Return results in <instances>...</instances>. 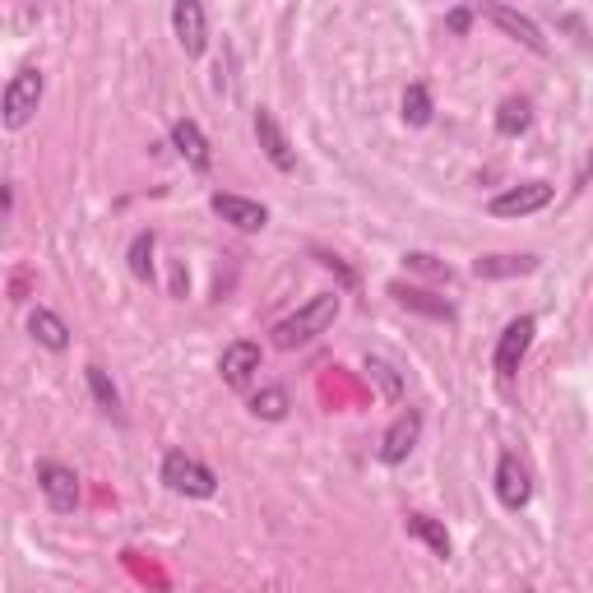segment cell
Wrapping results in <instances>:
<instances>
[{
    "label": "cell",
    "mask_w": 593,
    "mask_h": 593,
    "mask_svg": "<svg viewBox=\"0 0 593 593\" xmlns=\"http://www.w3.org/2000/svg\"><path fill=\"white\" fill-rule=\"evenodd\" d=\"M496 496H501L505 510L529 505L533 482H529V468L519 464V455H501V464H496Z\"/></svg>",
    "instance_id": "11"
},
{
    "label": "cell",
    "mask_w": 593,
    "mask_h": 593,
    "mask_svg": "<svg viewBox=\"0 0 593 593\" xmlns=\"http://www.w3.org/2000/svg\"><path fill=\"white\" fill-rule=\"evenodd\" d=\"M153 246H158L153 232H139V237L130 241V274H135L139 283H153Z\"/></svg>",
    "instance_id": "23"
},
{
    "label": "cell",
    "mask_w": 593,
    "mask_h": 593,
    "mask_svg": "<svg viewBox=\"0 0 593 593\" xmlns=\"http://www.w3.org/2000/svg\"><path fill=\"white\" fill-rule=\"evenodd\" d=\"M172 28H177V42H181L186 56H204L209 24H204V5H200V0H177V5H172Z\"/></svg>",
    "instance_id": "10"
},
{
    "label": "cell",
    "mask_w": 593,
    "mask_h": 593,
    "mask_svg": "<svg viewBox=\"0 0 593 593\" xmlns=\"http://www.w3.org/2000/svg\"><path fill=\"white\" fill-rule=\"evenodd\" d=\"M366 376L376 380V390L385 404H404V376H399L385 357H366Z\"/></svg>",
    "instance_id": "20"
},
{
    "label": "cell",
    "mask_w": 593,
    "mask_h": 593,
    "mask_svg": "<svg viewBox=\"0 0 593 593\" xmlns=\"http://www.w3.org/2000/svg\"><path fill=\"white\" fill-rule=\"evenodd\" d=\"M538 269V255H478L473 278H524Z\"/></svg>",
    "instance_id": "16"
},
{
    "label": "cell",
    "mask_w": 593,
    "mask_h": 593,
    "mask_svg": "<svg viewBox=\"0 0 593 593\" xmlns=\"http://www.w3.org/2000/svg\"><path fill=\"white\" fill-rule=\"evenodd\" d=\"M487 19H492L496 28H501L505 38H515V42H524L529 51H538V56H547V38L538 33V24H533L529 14H519V10H510V5H487Z\"/></svg>",
    "instance_id": "13"
},
{
    "label": "cell",
    "mask_w": 593,
    "mask_h": 593,
    "mask_svg": "<svg viewBox=\"0 0 593 593\" xmlns=\"http://www.w3.org/2000/svg\"><path fill=\"white\" fill-rule=\"evenodd\" d=\"M288 408H292V399H288V390H283V385H269V390H260L251 399V413L260 417V422H283V417H288Z\"/></svg>",
    "instance_id": "22"
},
{
    "label": "cell",
    "mask_w": 593,
    "mask_h": 593,
    "mask_svg": "<svg viewBox=\"0 0 593 593\" xmlns=\"http://www.w3.org/2000/svg\"><path fill=\"white\" fill-rule=\"evenodd\" d=\"M445 24H450V33H459V38H464L468 24H473V10H464V5H459V10L445 14Z\"/></svg>",
    "instance_id": "26"
},
{
    "label": "cell",
    "mask_w": 593,
    "mask_h": 593,
    "mask_svg": "<svg viewBox=\"0 0 593 593\" xmlns=\"http://www.w3.org/2000/svg\"><path fill=\"white\" fill-rule=\"evenodd\" d=\"M524 593H538V589H524Z\"/></svg>",
    "instance_id": "27"
},
{
    "label": "cell",
    "mask_w": 593,
    "mask_h": 593,
    "mask_svg": "<svg viewBox=\"0 0 593 593\" xmlns=\"http://www.w3.org/2000/svg\"><path fill=\"white\" fill-rule=\"evenodd\" d=\"M28 334H33V343L47 348V353H65V348H70V325H65L56 311H47V306H38V311L28 316Z\"/></svg>",
    "instance_id": "15"
},
{
    "label": "cell",
    "mask_w": 593,
    "mask_h": 593,
    "mask_svg": "<svg viewBox=\"0 0 593 593\" xmlns=\"http://www.w3.org/2000/svg\"><path fill=\"white\" fill-rule=\"evenodd\" d=\"M390 297H394L399 306H408V311H417V316L455 320V306L445 302V297H431V292H422V288H404V283H390Z\"/></svg>",
    "instance_id": "17"
},
{
    "label": "cell",
    "mask_w": 593,
    "mask_h": 593,
    "mask_svg": "<svg viewBox=\"0 0 593 593\" xmlns=\"http://www.w3.org/2000/svg\"><path fill=\"white\" fill-rule=\"evenodd\" d=\"M404 529H408V538H417V543H427L431 547V556H441V561H450V533H445V524L441 519H431V515H404Z\"/></svg>",
    "instance_id": "18"
},
{
    "label": "cell",
    "mask_w": 593,
    "mask_h": 593,
    "mask_svg": "<svg viewBox=\"0 0 593 593\" xmlns=\"http://www.w3.org/2000/svg\"><path fill=\"white\" fill-rule=\"evenodd\" d=\"M163 487L177 496H190V501H209V496L218 492V478L209 464L190 459L186 450H172V455L163 459Z\"/></svg>",
    "instance_id": "2"
},
{
    "label": "cell",
    "mask_w": 593,
    "mask_h": 593,
    "mask_svg": "<svg viewBox=\"0 0 593 593\" xmlns=\"http://www.w3.org/2000/svg\"><path fill=\"white\" fill-rule=\"evenodd\" d=\"M404 265H408V269H417V274H431V278H450V269L436 265V255H427V251H408V255H404Z\"/></svg>",
    "instance_id": "25"
},
{
    "label": "cell",
    "mask_w": 593,
    "mask_h": 593,
    "mask_svg": "<svg viewBox=\"0 0 593 593\" xmlns=\"http://www.w3.org/2000/svg\"><path fill=\"white\" fill-rule=\"evenodd\" d=\"M172 149H177L195 172H209V163H214L209 139H204V130L195 126V121H172Z\"/></svg>",
    "instance_id": "14"
},
{
    "label": "cell",
    "mask_w": 593,
    "mask_h": 593,
    "mask_svg": "<svg viewBox=\"0 0 593 593\" xmlns=\"http://www.w3.org/2000/svg\"><path fill=\"white\" fill-rule=\"evenodd\" d=\"M552 195L556 190L547 186V181H524V186H510V190H501V195H492V200H487V214L492 218H529V214H538V209H547Z\"/></svg>",
    "instance_id": "4"
},
{
    "label": "cell",
    "mask_w": 593,
    "mask_h": 593,
    "mask_svg": "<svg viewBox=\"0 0 593 593\" xmlns=\"http://www.w3.org/2000/svg\"><path fill=\"white\" fill-rule=\"evenodd\" d=\"M209 209H214L223 223H232L237 232H260L269 228V209L260 200H246V195H228V190H214L209 195Z\"/></svg>",
    "instance_id": "8"
},
{
    "label": "cell",
    "mask_w": 593,
    "mask_h": 593,
    "mask_svg": "<svg viewBox=\"0 0 593 593\" xmlns=\"http://www.w3.org/2000/svg\"><path fill=\"white\" fill-rule=\"evenodd\" d=\"M255 139H260V149H265V158L278 167V172H292L297 167V153H292L288 135H283V126L274 121V112L269 107H255Z\"/></svg>",
    "instance_id": "9"
},
{
    "label": "cell",
    "mask_w": 593,
    "mask_h": 593,
    "mask_svg": "<svg viewBox=\"0 0 593 593\" xmlns=\"http://www.w3.org/2000/svg\"><path fill=\"white\" fill-rule=\"evenodd\" d=\"M417 441H422V413L417 408H408V413H399L390 422V431L380 436V450H376V459L380 464H404L408 455L417 450Z\"/></svg>",
    "instance_id": "6"
},
{
    "label": "cell",
    "mask_w": 593,
    "mask_h": 593,
    "mask_svg": "<svg viewBox=\"0 0 593 593\" xmlns=\"http://www.w3.org/2000/svg\"><path fill=\"white\" fill-rule=\"evenodd\" d=\"M533 334H538V325H533V316H519V320H510V325L501 329V339H496V376H515L519 371V362L529 357V348H533Z\"/></svg>",
    "instance_id": "7"
},
{
    "label": "cell",
    "mask_w": 593,
    "mask_h": 593,
    "mask_svg": "<svg viewBox=\"0 0 593 593\" xmlns=\"http://www.w3.org/2000/svg\"><path fill=\"white\" fill-rule=\"evenodd\" d=\"M218 371H223V380H228L232 390L251 385V376L260 371V343H251V339L228 343V348H223V357H218Z\"/></svg>",
    "instance_id": "12"
},
{
    "label": "cell",
    "mask_w": 593,
    "mask_h": 593,
    "mask_svg": "<svg viewBox=\"0 0 593 593\" xmlns=\"http://www.w3.org/2000/svg\"><path fill=\"white\" fill-rule=\"evenodd\" d=\"M334 316H339V292H320V297H311L306 306H297L288 320H278L269 334H274V348H302V343H311L316 334H325L329 325H334Z\"/></svg>",
    "instance_id": "1"
},
{
    "label": "cell",
    "mask_w": 593,
    "mask_h": 593,
    "mask_svg": "<svg viewBox=\"0 0 593 593\" xmlns=\"http://www.w3.org/2000/svg\"><path fill=\"white\" fill-rule=\"evenodd\" d=\"M84 380H89V390H93V399H98L102 413H107V417H121V394H116L112 376H107V371H102L98 362L84 366Z\"/></svg>",
    "instance_id": "21"
},
{
    "label": "cell",
    "mask_w": 593,
    "mask_h": 593,
    "mask_svg": "<svg viewBox=\"0 0 593 593\" xmlns=\"http://www.w3.org/2000/svg\"><path fill=\"white\" fill-rule=\"evenodd\" d=\"M38 492L47 496V505L56 510V515H70V510L79 505V473L56 464V459H42L38 464Z\"/></svg>",
    "instance_id": "5"
},
{
    "label": "cell",
    "mask_w": 593,
    "mask_h": 593,
    "mask_svg": "<svg viewBox=\"0 0 593 593\" xmlns=\"http://www.w3.org/2000/svg\"><path fill=\"white\" fill-rule=\"evenodd\" d=\"M404 121H408V126H427V121H431L427 84H408V89H404Z\"/></svg>",
    "instance_id": "24"
},
{
    "label": "cell",
    "mask_w": 593,
    "mask_h": 593,
    "mask_svg": "<svg viewBox=\"0 0 593 593\" xmlns=\"http://www.w3.org/2000/svg\"><path fill=\"white\" fill-rule=\"evenodd\" d=\"M42 89H47V79H42V70H19V75L5 84V98H0V121L10 130H24L28 121H33V112H38L42 102Z\"/></svg>",
    "instance_id": "3"
},
{
    "label": "cell",
    "mask_w": 593,
    "mask_h": 593,
    "mask_svg": "<svg viewBox=\"0 0 593 593\" xmlns=\"http://www.w3.org/2000/svg\"><path fill=\"white\" fill-rule=\"evenodd\" d=\"M529 126H533V107L524 98H505L501 107H496V135L515 139V135H524Z\"/></svg>",
    "instance_id": "19"
}]
</instances>
